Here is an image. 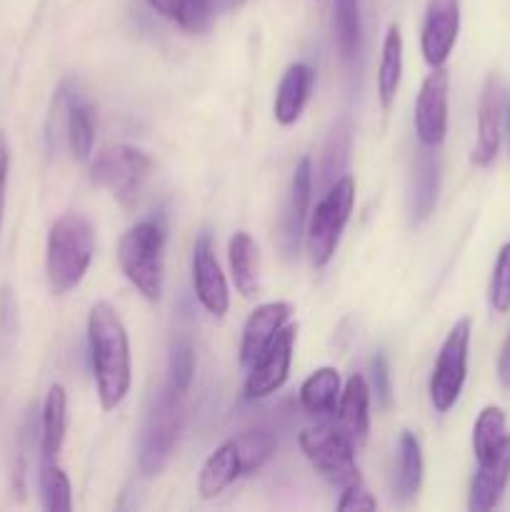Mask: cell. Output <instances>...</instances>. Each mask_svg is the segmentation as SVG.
<instances>
[{
	"label": "cell",
	"instance_id": "6da1fadb",
	"mask_svg": "<svg viewBox=\"0 0 510 512\" xmlns=\"http://www.w3.org/2000/svg\"><path fill=\"white\" fill-rule=\"evenodd\" d=\"M88 348L100 408L110 413L130 393L133 365H130L128 330H125L118 310L110 303H105V300H100V303L90 308Z\"/></svg>",
	"mask_w": 510,
	"mask_h": 512
},
{
	"label": "cell",
	"instance_id": "7a4b0ae2",
	"mask_svg": "<svg viewBox=\"0 0 510 512\" xmlns=\"http://www.w3.org/2000/svg\"><path fill=\"white\" fill-rule=\"evenodd\" d=\"M95 253V233L83 213H63L48 233L45 245V278L50 293L65 295L83 283Z\"/></svg>",
	"mask_w": 510,
	"mask_h": 512
},
{
	"label": "cell",
	"instance_id": "3957f363",
	"mask_svg": "<svg viewBox=\"0 0 510 512\" xmlns=\"http://www.w3.org/2000/svg\"><path fill=\"white\" fill-rule=\"evenodd\" d=\"M118 263L125 278L150 303L163 295L165 225L160 218L140 220L118 240Z\"/></svg>",
	"mask_w": 510,
	"mask_h": 512
},
{
	"label": "cell",
	"instance_id": "277c9868",
	"mask_svg": "<svg viewBox=\"0 0 510 512\" xmlns=\"http://www.w3.org/2000/svg\"><path fill=\"white\" fill-rule=\"evenodd\" d=\"M153 175V158L135 145L115 143L90 160V180L108 190L123 208H135Z\"/></svg>",
	"mask_w": 510,
	"mask_h": 512
},
{
	"label": "cell",
	"instance_id": "5b68a950",
	"mask_svg": "<svg viewBox=\"0 0 510 512\" xmlns=\"http://www.w3.org/2000/svg\"><path fill=\"white\" fill-rule=\"evenodd\" d=\"M298 443L305 458L330 485L348 488V485L363 483L358 463H355V445L345 438L338 425L318 423L313 428H305L298 435Z\"/></svg>",
	"mask_w": 510,
	"mask_h": 512
},
{
	"label": "cell",
	"instance_id": "8992f818",
	"mask_svg": "<svg viewBox=\"0 0 510 512\" xmlns=\"http://www.w3.org/2000/svg\"><path fill=\"white\" fill-rule=\"evenodd\" d=\"M180 400H183L180 395L165 388L158 395V400H155L148 418H145L138 440V468L145 478L163 473L170 455H173L175 443H178L180 423H183Z\"/></svg>",
	"mask_w": 510,
	"mask_h": 512
},
{
	"label": "cell",
	"instance_id": "52a82bcc",
	"mask_svg": "<svg viewBox=\"0 0 510 512\" xmlns=\"http://www.w3.org/2000/svg\"><path fill=\"white\" fill-rule=\"evenodd\" d=\"M355 205V180L350 175L335 180L315 208L308 225V253L318 268L330 263Z\"/></svg>",
	"mask_w": 510,
	"mask_h": 512
},
{
	"label": "cell",
	"instance_id": "ba28073f",
	"mask_svg": "<svg viewBox=\"0 0 510 512\" xmlns=\"http://www.w3.org/2000/svg\"><path fill=\"white\" fill-rule=\"evenodd\" d=\"M470 333L473 323L470 318H460L445 335L440 345L438 360L433 365L430 375L428 393L435 413H448L455 408L460 393H463L465 378H468V350H470Z\"/></svg>",
	"mask_w": 510,
	"mask_h": 512
},
{
	"label": "cell",
	"instance_id": "9c48e42d",
	"mask_svg": "<svg viewBox=\"0 0 510 512\" xmlns=\"http://www.w3.org/2000/svg\"><path fill=\"white\" fill-rule=\"evenodd\" d=\"M448 93L450 73L443 68H433L420 85L415 100V135L423 148H438L448 135Z\"/></svg>",
	"mask_w": 510,
	"mask_h": 512
},
{
	"label": "cell",
	"instance_id": "30bf717a",
	"mask_svg": "<svg viewBox=\"0 0 510 512\" xmlns=\"http://www.w3.org/2000/svg\"><path fill=\"white\" fill-rule=\"evenodd\" d=\"M295 335L298 328L295 325H285L278 335L273 338V343L265 348V353L250 365V373L245 378V398L248 400H260L273 395L275 390H280L288 380L290 363H293V348H295Z\"/></svg>",
	"mask_w": 510,
	"mask_h": 512
},
{
	"label": "cell",
	"instance_id": "8fae6325",
	"mask_svg": "<svg viewBox=\"0 0 510 512\" xmlns=\"http://www.w3.org/2000/svg\"><path fill=\"white\" fill-rule=\"evenodd\" d=\"M460 0H428L420 33V50L430 68H443L458 43Z\"/></svg>",
	"mask_w": 510,
	"mask_h": 512
},
{
	"label": "cell",
	"instance_id": "7c38bea8",
	"mask_svg": "<svg viewBox=\"0 0 510 512\" xmlns=\"http://www.w3.org/2000/svg\"><path fill=\"white\" fill-rule=\"evenodd\" d=\"M193 290L205 310L215 318H223L230 308V290L218 258L213 250L210 233H200L193 245Z\"/></svg>",
	"mask_w": 510,
	"mask_h": 512
},
{
	"label": "cell",
	"instance_id": "4fadbf2b",
	"mask_svg": "<svg viewBox=\"0 0 510 512\" xmlns=\"http://www.w3.org/2000/svg\"><path fill=\"white\" fill-rule=\"evenodd\" d=\"M503 110H505V90L500 85L498 75H490L483 85L478 103V138H475L470 160L480 168L493 163L498 158L500 138H503Z\"/></svg>",
	"mask_w": 510,
	"mask_h": 512
},
{
	"label": "cell",
	"instance_id": "5bb4252c",
	"mask_svg": "<svg viewBox=\"0 0 510 512\" xmlns=\"http://www.w3.org/2000/svg\"><path fill=\"white\" fill-rule=\"evenodd\" d=\"M310 198H313V163H310V158H303L293 170V180H290L288 200H285V210H283V225H280L283 250L285 255H290V258H293L300 248V238H303Z\"/></svg>",
	"mask_w": 510,
	"mask_h": 512
},
{
	"label": "cell",
	"instance_id": "9a60e30c",
	"mask_svg": "<svg viewBox=\"0 0 510 512\" xmlns=\"http://www.w3.org/2000/svg\"><path fill=\"white\" fill-rule=\"evenodd\" d=\"M510 483V435L488 460L478 463L468 495V510L490 512L500 505L505 488Z\"/></svg>",
	"mask_w": 510,
	"mask_h": 512
},
{
	"label": "cell",
	"instance_id": "2e32d148",
	"mask_svg": "<svg viewBox=\"0 0 510 512\" xmlns=\"http://www.w3.org/2000/svg\"><path fill=\"white\" fill-rule=\"evenodd\" d=\"M55 103L63 108V128L65 140H68V150L75 160H90L95 145V120L93 108L83 95L70 90V83H63L55 93Z\"/></svg>",
	"mask_w": 510,
	"mask_h": 512
},
{
	"label": "cell",
	"instance_id": "e0dca14e",
	"mask_svg": "<svg viewBox=\"0 0 510 512\" xmlns=\"http://www.w3.org/2000/svg\"><path fill=\"white\" fill-rule=\"evenodd\" d=\"M290 318L288 303H263L248 315L243 325V340H240V363L245 368L255 363L265 353L275 335L285 328Z\"/></svg>",
	"mask_w": 510,
	"mask_h": 512
},
{
	"label": "cell",
	"instance_id": "ac0fdd59",
	"mask_svg": "<svg viewBox=\"0 0 510 512\" xmlns=\"http://www.w3.org/2000/svg\"><path fill=\"white\" fill-rule=\"evenodd\" d=\"M338 428L343 430L345 438L360 448L368 440L370 430V385L365 383L363 375H353L340 390L338 400Z\"/></svg>",
	"mask_w": 510,
	"mask_h": 512
},
{
	"label": "cell",
	"instance_id": "d6986e66",
	"mask_svg": "<svg viewBox=\"0 0 510 512\" xmlns=\"http://www.w3.org/2000/svg\"><path fill=\"white\" fill-rule=\"evenodd\" d=\"M315 73L310 65L293 63L285 68L283 78H280L278 93H275L273 115L280 125L298 123L303 115L305 105H308L310 93H313Z\"/></svg>",
	"mask_w": 510,
	"mask_h": 512
},
{
	"label": "cell",
	"instance_id": "ffe728a7",
	"mask_svg": "<svg viewBox=\"0 0 510 512\" xmlns=\"http://www.w3.org/2000/svg\"><path fill=\"white\" fill-rule=\"evenodd\" d=\"M440 190V163L433 148H423L415 158L413 178H410V193H408V210L413 223H423L430 218L438 203Z\"/></svg>",
	"mask_w": 510,
	"mask_h": 512
},
{
	"label": "cell",
	"instance_id": "44dd1931",
	"mask_svg": "<svg viewBox=\"0 0 510 512\" xmlns=\"http://www.w3.org/2000/svg\"><path fill=\"white\" fill-rule=\"evenodd\" d=\"M238 478H243V465H240L238 448H235L233 440H228V443L218 445V448L208 455L203 468H200V475H198L200 498L203 500L218 498V495H223Z\"/></svg>",
	"mask_w": 510,
	"mask_h": 512
},
{
	"label": "cell",
	"instance_id": "7402d4cb",
	"mask_svg": "<svg viewBox=\"0 0 510 512\" xmlns=\"http://www.w3.org/2000/svg\"><path fill=\"white\" fill-rule=\"evenodd\" d=\"M65 430H68V393L63 385H50L40 413V453L48 463L58 458L65 443Z\"/></svg>",
	"mask_w": 510,
	"mask_h": 512
},
{
	"label": "cell",
	"instance_id": "603a6c76",
	"mask_svg": "<svg viewBox=\"0 0 510 512\" xmlns=\"http://www.w3.org/2000/svg\"><path fill=\"white\" fill-rule=\"evenodd\" d=\"M340 375L335 368H318L300 385V408L313 418H330L338 410Z\"/></svg>",
	"mask_w": 510,
	"mask_h": 512
},
{
	"label": "cell",
	"instance_id": "cb8c5ba5",
	"mask_svg": "<svg viewBox=\"0 0 510 512\" xmlns=\"http://www.w3.org/2000/svg\"><path fill=\"white\" fill-rule=\"evenodd\" d=\"M423 485V448L415 433L405 430L398 440V470L393 480V495L400 503H410Z\"/></svg>",
	"mask_w": 510,
	"mask_h": 512
},
{
	"label": "cell",
	"instance_id": "d4e9b609",
	"mask_svg": "<svg viewBox=\"0 0 510 512\" xmlns=\"http://www.w3.org/2000/svg\"><path fill=\"white\" fill-rule=\"evenodd\" d=\"M165 20L190 35H203L215 20V0H145Z\"/></svg>",
	"mask_w": 510,
	"mask_h": 512
},
{
	"label": "cell",
	"instance_id": "484cf974",
	"mask_svg": "<svg viewBox=\"0 0 510 512\" xmlns=\"http://www.w3.org/2000/svg\"><path fill=\"white\" fill-rule=\"evenodd\" d=\"M228 263L233 273V283L243 298H255L260 290L258 283V245L248 233H235L228 243Z\"/></svg>",
	"mask_w": 510,
	"mask_h": 512
},
{
	"label": "cell",
	"instance_id": "4316f807",
	"mask_svg": "<svg viewBox=\"0 0 510 512\" xmlns=\"http://www.w3.org/2000/svg\"><path fill=\"white\" fill-rule=\"evenodd\" d=\"M400 78H403V35L398 25H388L378 68V98L383 110H390V105L395 103Z\"/></svg>",
	"mask_w": 510,
	"mask_h": 512
},
{
	"label": "cell",
	"instance_id": "83f0119b",
	"mask_svg": "<svg viewBox=\"0 0 510 512\" xmlns=\"http://www.w3.org/2000/svg\"><path fill=\"white\" fill-rule=\"evenodd\" d=\"M508 438L505 433V413L498 405H485L473 425V453L478 463L488 460Z\"/></svg>",
	"mask_w": 510,
	"mask_h": 512
},
{
	"label": "cell",
	"instance_id": "f1b7e54d",
	"mask_svg": "<svg viewBox=\"0 0 510 512\" xmlns=\"http://www.w3.org/2000/svg\"><path fill=\"white\" fill-rule=\"evenodd\" d=\"M235 448H238L240 465H243V475H255L270 458L275 455L278 448V440L270 430L265 428H253L245 430V433L235 435L233 438Z\"/></svg>",
	"mask_w": 510,
	"mask_h": 512
},
{
	"label": "cell",
	"instance_id": "f546056e",
	"mask_svg": "<svg viewBox=\"0 0 510 512\" xmlns=\"http://www.w3.org/2000/svg\"><path fill=\"white\" fill-rule=\"evenodd\" d=\"M350 143H353V128H350L348 115H343L333 125V130H330L328 143H325L323 150V168H320V173H323L325 183L333 185L335 180L343 178L345 165H348L350 158Z\"/></svg>",
	"mask_w": 510,
	"mask_h": 512
},
{
	"label": "cell",
	"instance_id": "4dcf8cb0",
	"mask_svg": "<svg viewBox=\"0 0 510 512\" xmlns=\"http://www.w3.org/2000/svg\"><path fill=\"white\" fill-rule=\"evenodd\" d=\"M335 48L340 58L350 60L360 43V5L358 0H333Z\"/></svg>",
	"mask_w": 510,
	"mask_h": 512
},
{
	"label": "cell",
	"instance_id": "1f68e13d",
	"mask_svg": "<svg viewBox=\"0 0 510 512\" xmlns=\"http://www.w3.org/2000/svg\"><path fill=\"white\" fill-rule=\"evenodd\" d=\"M195 378V350L190 338H178L170 345L168 355V383L165 388L173 390L175 395L185 398L190 393V385Z\"/></svg>",
	"mask_w": 510,
	"mask_h": 512
},
{
	"label": "cell",
	"instance_id": "d6a6232c",
	"mask_svg": "<svg viewBox=\"0 0 510 512\" xmlns=\"http://www.w3.org/2000/svg\"><path fill=\"white\" fill-rule=\"evenodd\" d=\"M38 488L43 508L48 512H70L73 510V490H70V480L58 465L45 463L38 475Z\"/></svg>",
	"mask_w": 510,
	"mask_h": 512
},
{
	"label": "cell",
	"instance_id": "836d02e7",
	"mask_svg": "<svg viewBox=\"0 0 510 512\" xmlns=\"http://www.w3.org/2000/svg\"><path fill=\"white\" fill-rule=\"evenodd\" d=\"M488 303L495 313H510V243L500 248L488 285Z\"/></svg>",
	"mask_w": 510,
	"mask_h": 512
},
{
	"label": "cell",
	"instance_id": "e575fe53",
	"mask_svg": "<svg viewBox=\"0 0 510 512\" xmlns=\"http://www.w3.org/2000/svg\"><path fill=\"white\" fill-rule=\"evenodd\" d=\"M370 393H375V400H378L380 408H390L393 403V383H390V368L388 358H385L383 350L370 358Z\"/></svg>",
	"mask_w": 510,
	"mask_h": 512
},
{
	"label": "cell",
	"instance_id": "d590c367",
	"mask_svg": "<svg viewBox=\"0 0 510 512\" xmlns=\"http://www.w3.org/2000/svg\"><path fill=\"white\" fill-rule=\"evenodd\" d=\"M378 500L365 490L363 483H355L343 488V495L338 500V510H375Z\"/></svg>",
	"mask_w": 510,
	"mask_h": 512
},
{
	"label": "cell",
	"instance_id": "8d00e7d4",
	"mask_svg": "<svg viewBox=\"0 0 510 512\" xmlns=\"http://www.w3.org/2000/svg\"><path fill=\"white\" fill-rule=\"evenodd\" d=\"M8 173H10V145L5 133L0 130V225H3L5 193H8Z\"/></svg>",
	"mask_w": 510,
	"mask_h": 512
},
{
	"label": "cell",
	"instance_id": "74e56055",
	"mask_svg": "<svg viewBox=\"0 0 510 512\" xmlns=\"http://www.w3.org/2000/svg\"><path fill=\"white\" fill-rule=\"evenodd\" d=\"M498 380L503 385V390H510V330L505 335V343L498 355Z\"/></svg>",
	"mask_w": 510,
	"mask_h": 512
},
{
	"label": "cell",
	"instance_id": "f35d334b",
	"mask_svg": "<svg viewBox=\"0 0 510 512\" xmlns=\"http://www.w3.org/2000/svg\"><path fill=\"white\" fill-rule=\"evenodd\" d=\"M245 0H215V10L218 13H228V10H238Z\"/></svg>",
	"mask_w": 510,
	"mask_h": 512
},
{
	"label": "cell",
	"instance_id": "ab89813d",
	"mask_svg": "<svg viewBox=\"0 0 510 512\" xmlns=\"http://www.w3.org/2000/svg\"><path fill=\"white\" fill-rule=\"evenodd\" d=\"M503 128H505V138H508V148H510V95H505V110H503Z\"/></svg>",
	"mask_w": 510,
	"mask_h": 512
}]
</instances>
